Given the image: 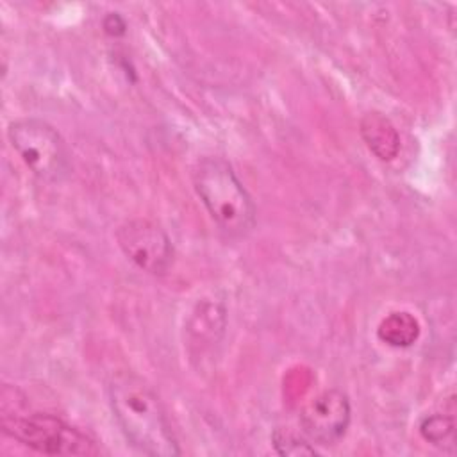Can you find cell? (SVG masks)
Returning a JSON list of instances; mask_svg holds the SVG:
<instances>
[{"mask_svg": "<svg viewBox=\"0 0 457 457\" xmlns=\"http://www.w3.org/2000/svg\"><path fill=\"white\" fill-rule=\"evenodd\" d=\"M104 30L109 34V36H123L125 30H127V25H125V20L118 14V12H109L104 21Z\"/></svg>", "mask_w": 457, "mask_h": 457, "instance_id": "cell-11", "label": "cell"}, {"mask_svg": "<svg viewBox=\"0 0 457 457\" xmlns=\"http://www.w3.org/2000/svg\"><path fill=\"white\" fill-rule=\"evenodd\" d=\"M420 434L425 441H428L434 446L448 448L453 446L455 441V420L452 414H430L421 420L420 423Z\"/></svg>", "mask_w": 457, "mask_h": 457, "instance_id": "cell-9", "label": "cell"}, {"mask_svg": "<svg viewBox=\"0 0 457 457\" xmlns=\"http://www.w3.org/2000/svg\"><path fill=\"white\" fill-rule=\"evenodd\" d=\"M2 430L20 443L48 455H96L100 452L89 436L52 414H4Z\"/></svg>", "mask_w": 457, "mask_h": 457, "instance_id": "cell-4", "label": "cell"}, {"mask_svg": "<svg viewBox=\"0 0 457 457\" xmlns=\"http://www.w3.org/2000/svg\"><path fill=\"white\" fill-rule=\"evenodd\" d=\"M193 187L209 216L227 236L245 237L253 230L255 204L225 159H200L193 168Z\"/></svg>", "mask_w": 457, "mask_h": 457, "instance_id": "cell-2", "label": "cell"}, {"mask_svg": "<svg viewBox=\"0 0 457 457\" xmlns=\"http://www.w3.org/2000/svg\"><path fill=\"white\" fill-rule=\"evenodd\" d=\"M7 139L23 164L43 182H61L70 173V155L61 134L45 120L21 118L7 127Z\"/></svg>", "mask_w": 457, "mask_h": 457, "instance_id": "cell-3", "label": "cell"}, {"mask_svg": "<svg viewBox=\"0 0 457 457\" xmlns=\"http://www.w3.org/2000/svg\"><path fill=\"white\" fill-rule=\"evenodd\" d=\"M120 250L139 270L150 275H164L173 264V243L157 223L134 218L121 223L116 230Z\"/></svg>", "mask_w": 457, "mask_h": 457, "instance_id": "cell-5", "label": "cell"}, {"mask_svg": "<svg viewBox=\"0 0 457 457\" xmlns=\"http://www.w3.org/2000/svg\"><path fill=\"white\" fill-rule=\"evenodd\" d=\"M112 416L137 452L150 457L180 455L166 409L154 389L132 371H116L107 384Z\"/></svg>", "mask_w": 457, "mask_h": 457, "instance_id": "cell-1", "label": "cell"}, {"mask_svg": "<svg viewBox=\"0 0 457 457\" xmlns=\"http://www.w3.org/2000/svg\"><path fill=\"white\" fill-rule=\"evenodd\" d=\"M271 443L280 455L302 457V455H316L318 453L316 448L307 439L296 436L291 430H284V428H277L271 434Z\"/></svg>", "mask_w": 457, "mask_h": 457, "instance_id": "cell-10", "label": "cell"}, {"mask_svg": "<svg viewBox=\"0 0 457 457\" xmlns=\"http://www.w3.org/2000/svg\"><path fill=\"white\" fill-rule=\"evenodd\" d=\"M359 132L368 150L380 161H393L400 152L396 127L378 111L366 112L359 121Z\"/></svg>", "mask_w": 457, "mask_h": 457, "instance_id": "cell-7", "label": "cell"}, {"mask_svg": "<svg viewBox=\"0 0 457 457\" xmlns=\"http://www.w3.org/2000/svg\"><path fill=\"white\" fill-rule=\"evenodd\" d=\"M352 407L339 389H327L314 396L300 412V427L305 437L316 445H336L348 430Z\"/></svg>", "mask_w": 457, "mask_h": 457, "instance_id": "cell-6", "label": "cell"}, {"mask_svg": "<svg viewBox=\"0 0 457 457\" xmlns=\"http://www.w3.org/2000/svg\"><path fill=\"white\" fill-rule=\"evenodd\" d=\"M377 336L382 343H386L389 346L405 348V346H411L418 339L420 323L411 312L395 311L380 321V325L377 328Z\"/></svg>", "mask_w": 457, "mask_h": 457, "instance_id": "cell-8", "label": "cell"}]
</instances>
